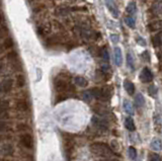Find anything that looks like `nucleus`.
<instances>
[{
	"label": "nucleus",
	"mask_w": 162,
	"mask_h": 161,
	"mask_svg": "<svg viewBox=\"0 0 162 161\" xmlns=\"http://www.w3.org/2000/svg\"><path fill=\"white\" fill-rule=\"evenodd\" d=\"M110 146H112V149L113 151H119L120 150V145L117 143V140H113L112 143H110Z\"/></svg>",
	"instance_id": "obj_32"
},
{
	"label": "nucleus",
	"mask_w": 162,
	"mask_h": 161,
	"mask_svg": "<svg viewBox=\"0 0 162 161\" xmlns=\"http://www.w3.org/2000/svg\"><path fill=\"white\" fill-rule=\"evenodd\" d=\"M25 77H24V75L23 74H18L17 76H16V86L17 87H23L24 85H25Z\"/></svg>",
	"instance_id": "obj_21"
},
{
	"label": "nucleus",
	"mask_w": 162,
	"mask_h": 161,
	"mask_svg": "<svg viewBox=\"0 0 162 161\" xmlns=\"http://www.w3.org/2000/svg\"><path fill=\"white\" fill-rule=\"evenodd\" d=\"M9 107V102L7 100H0V112H6Z\"/></svg>",
	"instance_id": "obj_27"
},
{
	"label": "nucleus",
	"mask_w": 162,
	"mask_h": 161,
	"mask_svg": "<svg viewBox=\"0 0 162 161\" xmlns=\"http://www.w3.org/2000/svg\"><path fill=\"white\" fill-rule=\"evenodd\" d=\"M0 1H1V0H0Z\"/></svg>",
	"instance_id": "obj_42"
},
{
	"label": "nucleus",
	"mask_w": 162,
	"mask_h": 161,
	"mask_svg": "<svg viewBox=\"0 0 162 161\" xmlns=\"http://www.w3.org/2000/svg\"><path fill=\"white\" fill-rule=\"evenodd\" d=\"M124 87H125V89L127 92H128V94H130V95L134 94L135 86H134V84H133V82H131L130 80H126L125 82H124Z\"/></svg>",
	"instance_id": "obj_12"
},
{
	"label": "nucleus",
	"mask_w": 162,
	"mask_h": 161,
	"mask_svg": "<svg viewBox=\"0 0 162 161\" xmlns=\"http://www.w3.org/2000/svg\"><path fill=\"white\" fill-rule=\"evenodd\" d=\"M135 10H136V4H135L134 1H132L128 5V7H127V11H128L129 13H134Z\"/></svg>",
	"instance_id": "obj_29"
},
{
	"label": "nucleus",
	"mask_w": 162,
	"mask_h": 161,
	"mask_svg": "<svg viewBox=\"0 0 162 161\" xmlns=\"http://www.w3.org/2000/svg\"><path fill=\"white\" fill-rule=\"evenodd\" d=\"M137 41H138V44H139V45H141V46H145V45H146V44H145V41L143 40L142 38H138Z\"/></svg>",
	"instance_id": "obj_39"
},
{
	"label": "nucleus",
	"mask_w": 162,
	"mask_h": 161,
	"mask_svg": "<svg viewBox=\"0 0 162 161\" xmlns=\"http://www.w3.org/2000/svg\"><path fill=\"white\" fill-rule=\"evenodd\" d=\"M151 149L154 150V151H161L162 149V142L160 139L158 138H154L153 140L151 141Z\"/></svg>",
	"instance_id": "obj_10"
},
{
	"label": "nucleus",
	"mask_w": 162,
	"mask_h": 161,
	"mask_svg": "<svg viewBox=\"0 0 162 161\" xmlns=\"http://www.w3.org/2000/svg\"><path fill=\"white\" fill-rule=\"evenodd\" d=\"M122 51H121L120 48H116L115 49V63L117 66H121L122 65Z\"/></svg>",
	"instance_id": "obj_13"
},
{
	"label": "nucleus",
	"mask_w": 162,
	"mask_h": 161,
	"mask_svg": "<svg viewBox=\"0 0 162 161\" xmlns=\"http://www.w3.org/2000/svg\"><path fill=\"white\" fill-rule=\"evenodd\" d=\"M74 82L77 86H80V87H85V86H87V84H88L87 80L82 76H76L74 78Z\"/></svg>",
	"instance_id": "obj_15"
},
{
	"label": "nucleus",
	"mask_w": 162,
	"mask_h": 161,
	"mask_svg": "<svg viewBox=\"0 0 162 161\" xmlns=\"http://www.w3.org/2000/svg\"><path fill=\"white\" fill-rule=\"evenodd\" d=\"M153 45L154 47H159L162 45V34H158L153 38Z\"/></svg>",
	"instance_id": "obj_25"
},
{
	"label": "nucleus",
	"mask_w": 162,
	"mask_h": 161,
	"mask_svg": "<svg viewBox=\"0 0 162 161\" xmlns=\"http://www.w3.org/2000/svg\"><path fill=\"white\" fill-rule=\"evenodd\" d=\"M156 91H157V89L154 85H150V86L148 87V92L151 96H154L155 94H156Z\"/></svg>",
	"instance_id": "obj_33"
},
{
	"label": "nucleus",
	"mask_w": 162,
	"mask_h": 161,
	"mask_svg": "<svg viewBox=\"0 0 162 161\" xmlns=\"http://www.w3.org/2000/svg\"><path fill=\"white\" fill-rule=\"evenodd\" d=\"M99 161H120V160L119 159H107V158H106V159H101Z\"/></svg>",
	"instance_id": "obj_41"
},
{
	"label": "nucleus",
	"mask_w": 162,
	"mask_h": 161,
	"mask_svg": "<svg viewBox=\"0 0 162 161\" xmlns=\"http://www.w3.org/2000/svg\"><path fill=\"white\" fill-rule=\"evenodd\" d=\"M13 46H14V41L10 37L6 38L4 40V42H3V48L5 50H10L13 48Z\"/></svg>",
	"instance_id": "obj_17"
},
{
	"label": "nucleus",
	"mask_w": 162,
	"mask_h": 161,
	"mask_svg": "<svg viewBox=\"0 0 162 161\" xmlns=\"http://www.w3.org/2000/svg\"><path fill=\"white\" fill-rule=\"evenodd\" d=\"M110 39H112V41L113 43H117L119 42V37L117 36V34H112V36H110Z\"/></svg>",
	"instance_id": "obj_38"
},
{
	"label": "nucleus",
	"mask_w": 162,
	"mask_h": 161,
	"mask_svg": "<svg viewBox=\"0 0 162 161\" xmlns=\"http://www.w3.org/2000/svg\"><path fill=\"white\" fill-rule=\"evenodd\" d=\"M128 154H129V157L132 160H135L136 158H137V150L135 149V147H133V146L129 147Z\"/></svg>",
	"instance_id": "obj_26"
},
{
	"label": "nucleus",
	"mask_w": 162,
	"mask_h": 161,
	"mask_svg": "<svg viewBox=\"0 0 162 161\" xmlns=\"http://www.w3.org/2000/svg\"><path fill=\"white\" fill-rule=\"evenodd\" d=\"M91 93H92L93 97L95 98L101 100V97H103V88H99V87H93L90 89Z\"/></svg>",
	"instance_id": "obj_16"
},
{
	"label": "nucleus",
	"mask_w": 162,
	"mask_h": 161,
	"mask_svg": "<svg viewBox=\"0 0 162 161\" xmlns=\"http://www.w3.org/2000/svg\"><path fill=\"white\" fill-rule=\"evenodd\" d=\"M150 161H162L161 157L156 153H151L150 154Z\"/></svg>",
	"instance_id": "obj_34"
},
{
	"label": "nucleus",
	"mask_w": 162,
	"mask_h": 161,
	"mask_svg": "<svg viewBox=\"0 0 162 161\" xmlns=\"http://www.w3.org/2000/svg\"><path fill=\"white\" fill-rule=\"evenodd\" d=\"M123 106H124L125 112L128 113V115H133V113H134V109H133V106L129 100H124Z\"/></svg>",
	"instance_id": "obj_19"
},
{
	"label": "nucleus",
	"mask_w": 162,
	"mask_h": 161,
	"mask_svg": "<svg viewBox=\"0 0 162 161\" xmlns=\"http://www.w3.org/2000/svg\"><path fill=\"white\" fill-rule=\"evenodd\" d=\"M148 27H149V30H152V31L162 30V20H160V21H153V23H151L150 24H149Z\"/></svg>",
	"instance_id": "obj_18"
},
{
	"label": "nucleus",
	"mask_w": 162,
	"mask_h": 161,
	"mask_svg": "<svg viewBox=\"0 0 162 161\" xmlns=\"http://www.w3.org/2000/svg\"><path fill=\"white\" fill-rule=\"evenodd\" d=\"M152 79H153V74H152V72L150 71L149 68L145 67L142 70L141 74H140V80L142 82H144V83H149V82L152 81Z\"/></svg>",
	"instance_id": "obj_5"
},
{
	"label": "nucleus",
	"mask_w": 162,
	"mask_h": 161,
	"mask_svg": "<svg viewBox=\"0 0 162 161\" xmlns=\"http://www.w3.org/2000/svg\"><path fill=\"white\" fill-rule=\"evenodd\" d=\"M4 21H5V17H4V13L0 10V26H2V24H4Z\"/></svg>",
	"instance_id": "obj_37"
},
{
	"label": "nucleus",
	"mask_w": 162,
	"mask_h": 161,
	"mask_svg": "<svg viewBox=\"0 0 162 161\" xmlns=\"http://www.w3.org/2000/svg\"><path fill=\"white\" fill-rule=\"evenodd\" d=\"M15 106L20 112H27L30 109V105H28L27 100L24 98L17 99V102H15Z\"/></svg>",
	"instance_id": "obj_7"
},
{
	"label": "nucleus",
	"mask_w": 162,
	"mask_h": 161,
	"mask_svg": "<svg viewBox=\"0 0 162 161\" xmlns=\"http://www.w3.org/2000/svg\"><path fill=\"white\" fill-rule=\"evenodd\" d=\"M50 26L48 27V26H42V27H40L39 28H38V34H40V36H46V34H48L50 33Z\"/></svg>",
	"instance_id": "obj_23"
},
{
	"label": "nucleus",
	"mask_w": 162,
	"mask_h": 161,
	"mask_svg": "<svg viewBox=\"0 0 162 161\" xmlns=\"http://www.w3.org/2000/svg\"><path fill=\"white\" fill-rule=\"evenodd\" d=\"M82 98H83V100H85V102H89L92 100L93 98V95H92V93H91V91L90 90H85L82 92Z\"/></svg>",
	"instance_id": "obj_22"
},
{
	"label": "nucleus",
	"mask_w": 162,
	"mask_h": 161,
	"mask_svg": "<svg viewBox=\"0 0 162 161\" xmlns=\"http://www.w3.org/2000/svg\"><path fill=\"white\" fill-rule=\"evenodd\" d=\"M142 58L145 60V61H150V56H149V53L147 51H145L144 53L142 54Z\"/></svg>",
	"instance_id": "obj_36"
},
{
	"label": "nucleus",
	"mask_w": 162,
	"mask_h": 161,
	"mask_svg": "<svg viewBox=\"0 0 162 161\" xmlns=\"http://www.w3.org/2000/svg\"><path fill=\"white\" fill-rule=\"evenodd\" d=\"M92 109L96 115L100 116H106V115H107V113H109V110H107L106 107L103 105H101V103H96V105H94L92 106Z\"/></svg>",
	"instance_id": "obj_8"
},
{
	"label": "nucleus",
	"mask_w": 162,
	"mask_h": 161,
	"mask_svg": "<svg viewBox=\"0 0 162 161\" xmlns=\"http://www.w3.org/2000/svg\"><path fill=\"white\" fill-rule=\"evenodd\" d=\"M17 130L20 131V132H27L30 130V128H28V126L27 125H24V124H20L17 126Z\"/></svg>",
	"instance_id": "obj_31"
},
{
	"label": "nucleus",
	"mask_w": 162,
	"mask_h": 161,
	"mask_svg": "<svg viewBox=\"0 0 162 161\" xmlns=\"http://www.w3.org/2000/svg\"><path fill=\"white\" fill-rule=\"evenodd\" d=\"M109 69H110V66H109V65H103V68H101V70H103L104 73H106V72L109 70Z\"/></svg>",
	"instance_id": "obj_40"
},
{
	"label": "nucleus",
	"mask_w": 162,
	"mask_h": 161,
	"mask_svg": "<svg viewBox=\"0 0 162 161\" xmlns=\"http://www.w3.org/2000/svg\"><path fill=\"white\" fill-rule=\"evenodd\" d=\"M127 62H128V65L130 68L134 69V60H133V57L131 54H128V55H127Z\"/></svg>",
	"instance_id": "obj_28"
},
{
	"label": "nucleus",
	"mask_w": 162,
	"mask_h": 161,
	"mask_svg": "<svg viewBox=\"0 0 162 161\" xmlns=\"http://www.w3.org/2000/svg\"><path fill=\"white\" fill-rule=\"evenodd\" d=\"M125 127L128 129L130 132H134L136 130V126H135V123H134V120L132 118H128L125 119Z\"/></svg>",
	"instance_id": "obj_11"
},
{
	"label": "nucleus",
	"mask_w": 162,
	"mask_h": 161,
	"mask_svg": "<svg viewBox=\"0 0 162 161\" xmlns=\"http://www.w3.org/2000/svg\"><path fill=\"white\" fill-rule=\"evenodd\" d=\"M135 102H136V103H137V106L139 107H143L145 106V98H144V96H143L142 93H138L137 95H136Z\"/></svg>",
	"instance_id": "obj_20"
},
{
	"label": "nucleus",
	"mask_w": 162,
	"mask_h": 161,
	"mask_svg": "<svg viewBox=\"0 0 162 161\" xmlns=\"http://www.w3.org/2000/svg\"><path fill=\"white\" fill-rule=\"evenodd\" d=\"M13 86V80L12 79H5L0 83V93H8L12 89Z\"/></svg>",
	"instance_id": "obj_6"
},
{
	"label": "nucleus",
	"mask_w": 162,
	"mask_h": 161,
	"mask_svg": "<svg viewBox=\"0 0 162 161\" xmlns=\"http://www.w3.org/2000/svg\"><path fill=\"white\" fill-rule=\"evenodd\" d=\"M126 21H127V23H128V26L130 27H135V20H134V18L127 17L126 18Z\"/></svg>",
	"instance_id": "obj_35"
},
{
	"label": "nucleus",
	"mask_w": 162,
	"mask_h": 161,
	"mask_svg": "<svg viewBox=\"0 0 162 161\" xmlns=\"http://www.w3.org/2000/svg\"><path fill=\"white\" fill-rule=\"evenodd\" d=\"M101 57H103V59L106 62H109V60H110V55H109V52H107V50L103 49V51H101Z\"/></svg>",
	"instance_id": "obj_30"
},
{
	"label": "nucleus",
	"mask_w": 162,
	"mask_h": 161,
	"mask_svg": "<svg viewBox=\"0 0 162 161\" xmlns=\"http://www.w3.org/2000/svg\"><path fill=\"white\" fill-rule=\"evenodd\" d=\"M89 149L96 156L103 157V158H107L113 155V149L103 142H94L89 146Z\"/></svg>",
	"instance_id": "obj_1"
},
{
	"label": "nucleus",
	"mask_w": 162,
	"mask_h": 161,
	"mask_svg": "<svg viewBox=\"0 0 162 161\" xmlns=\"http://www.w3.org/2000/svg\"><path fill=\"white\" fill-rule=\"evenodd\" d=\"M54 87L58 93H73L76 91L74 85L70 84L67 80L63 79L61 77H57L54 80Z\"/></svg>",
	"instance_id": "obj_2"
},
{
	"label": "nucleus",
	"mask_w": 162,
	"mask_h": 161,
	"mask_svg": "<svg viewBox=\"0 0 162 161\" xmlns=\"http://www.w3.org/2000/svg\"><path fill=\"white\" fill-rule=\"evenodd\" d=\"M7 59H8V61H10L11 63L17 61V60H18L17 53L15 51H9L8 54H7Z\"/></svg>",
	"instance_id": "obj_24"
},
{
	"label": "nucleus",
	"mask_w": 162,
	"mask_h": 161,
	"mask_svg": "<svg viewBox=\"0 0 162 161\" xmlns=\"http://www.w3.org/2000/svg\"><path fill=\"white\" fill-rule=\"evenodd\" d=\"M20 143L25 149H33L34 148V138L30 133H23L20 138Z\"/></svg>",
	"instance_id": "obj_3"
},
{
	"label": "nucleus",
	"mask_w": 162,
	"mask_h": 161,
	"mask_svg": "<svg viewBox=\"0 0 162 161\" xmlns=\"http://www.w3.org/2000/svg\"><path fill=\"white\" fill-rule=\"evenodd\" d=\"M106 6H107V8H109V10L110 11V13L113 14V16L117 17V15H119V10H117L116 3L113 2V0H106Z\"/></svg>",
	"instance_id": "obj_9"
},
{
	"label": "nucleus",
	"mask_w": 162,
	"mask_h": 161,
	"mask_svg": "<svg viewBox=\"0 0 162 161\" xmlns=\"http://www.w3.org/2000/svg\"><path fill=\"white\" fill-rule=\"evenodd\" d=\"M1 153L3 155H6V156L11 155V154L13 153V148H12L10 144H5L1 147Z\"/></svg>",
	"instance_id": "obj_14"
},
{
	"label": "nucleus",
	"mask_w": 162,
	"mask_h": 161,
	"mask_svg": "<svg viewBox=\"0 0 162 161\" xmlns=\"http://www.w3.org/2000/svg\"><path fill=\"white\" fill-rule=\"evenodd\" d=\"M91 125L100 131H104L107 129V123L103 119H99L98 116H94L91 118Z\"/></svg>",
	"instance_id": "obj_4"
}]
</instances>
